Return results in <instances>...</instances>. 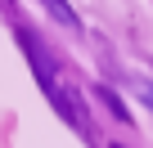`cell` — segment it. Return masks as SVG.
<instances>
[{
  "mask_svg": "<svg viewBox=\"0 0 153 148\" xmlns=\"http://www.w3.org/2000/svg\"><path fill=\"white\" fill-rule=\"evenodd\" d=\"M41 5H45V9H50V14L59 18V23H68V27H76V14H72L68 5H63V0H41Z\"/></svg>",
  "mask_w": 153,
  "mask_h": 148,
  "instance_id": "6da1fadb",
  "label": "cell"
}]
</instances>
